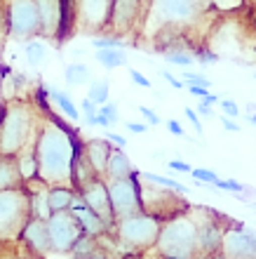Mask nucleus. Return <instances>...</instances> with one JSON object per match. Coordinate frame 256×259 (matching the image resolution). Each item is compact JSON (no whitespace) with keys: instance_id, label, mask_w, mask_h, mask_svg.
<instances>
[{"instance_id":"obj_48","label":"nucleus","mask_w":256,"mask_h":259,"mask_svg":"<svg viewBox=\"0 0 256 259\" xmlns=\"http://www.w3.org/2000/svg\"><path fill=\"white\" fill-rule=\"evenodd\" d=\"M221 123H223V127L228 130V132H237V130H240L237 127V123H233L228 116H221Z\"/></svg>"},{"instance_id":"obj_38","label":"nucleus","mask_w":256,"mask_h":259,"mask_svg":"<svg viewBox=\"0 0 256 259\" xmlns=\"http://www.w3.org/2000/svg\"><path fill=\"white\" fill-rule=\"evenodd\" d=\"M183 113H186V118L193 123V127H195L197 135H202V123H200V118H197V111L190 109V106H186V109H183Z\"/></svg>"},{"instance_id":"obj_58","label":"nucleus","mask_w":256,"mask_h":259,"mask_svg":"<svg viewBox=\"0 0 256 259\" xmlns=\"http://www.w3.org/2000/svg\"><path fill=\"white\" fill-rule=\"evenodd\" d=\"M73 259H78V257H73ZM96 259H108V257H96Z\"/></svg>"},{"instance_id":"obj_9","label":"nucleus","mask_w":256,"mask_h":259,"mask_svg":"<svg viewBox=\"0 0 256 259\" xmlns=\"http://www.w3.org/2000/svg\"><path fill=\"white\" fill-rule=\"evenodd\" d=\"M47 236H49V250L54 252H71L73 243L80 236V224L75 222V217L68 210L52 212L47 219Z\"/></svg>"},{"instance_id":"obj_56","label":"nucleus","mask_w":256,"mask_h":259,"mask_svg":"<svg viewBox=\"0 0 256 259\" xmlns=\"http://www.w3.org/2000/svg\"><path fill=\"white\" fill-rule=\"evenodd\" d=\"M162 259H190V257H162Z\"/></svg>"},{"instance_id":"obj_47","label":"nucleus","mask_w":256,"mask_h":259,"mask_svg":"<svg viewBox=\"0 0 256 259\" xmlns=\"http://www.w3.org/2000/svg\"><path fill=\"white\" fill-rule=\"evenodd\" d=\"M169 167H172V170H181V172H190V170H193L186 160H169Z\"/></svg>"},{"instance_id":"obj_46","label":"nucleus","mask_w":256,"mask_h":259,"mask_svg":"<svg viewBox=\"0 0 256 259\" xmlns=\"http://www.w3.org/2000/svg\"><path fill=\"white\" fill-rule=\"evenodd\" d=\"M167 130L169 132H172V135L174 137H186V132H183V127L179 123H176V120H167Z\"/></svg>"},{"instance_id":"obj_33","label":"nucleus","mask_w":256,"mask_h":259,"mask_svg":"<svg viewBox=\"0 0 256 259\" xmlns=\"http://www.w3.org/2000/svg\"><path fill=\"white\" fill-rule=\"evenodd\" d=\"M92 45H94L96 50H108V48H122V50H125V40L115 38V35H104V38H96V40H92Z\"/></svg>"},{"instance_id":"obj_50","label":"nucleus","mask_w":256,"mask_h":259,"mask_svg":"<svg viewBox=\"0 0 256 259\" xmlns=\"http://www.w3.org/2000/svg\"><path fill=\"white\" fill-rule=\"evenodd\" d=\"M197 113H202L204 118H212V106L204 102H200V106H197Z\"/></svg>"},{"instance_id":"obj_53","label":"nucleus","mask_w":256,"mask_h":259,"mask_svg":"<svg viewBox=\"0 0 256 259\" xmlns=\"http://www.w3.org/2000/svg\"><path fill=\"white\" fill-rule=\"evenodd\" d=\"M120 259H143V257H141V254H139V252H125Z\"/></svg>"},{"instance_id":"obj_25","label":"nucleus","mask_w":256,"mask_h":259,"mask_svg":"<svg viewBox=\"0 0 256 259\" xmlns=\"http://www.w3.org/2000/svg\"><path fill=\"white\" fill-rule=\"evenodd\" d=\"M165 59H167L169 64L179 66L181 71L195 66V57H193V52H190L186 45H183V48H174V50H169V52H165Z\"/></svg>"},{"instance_id":"obj_12","label":"nucleus","mask_w":256,"mask_h":259,"mask_svg":"<svg viewBox=\"0 0 256 259\" xmlns=\"http://www.w3.org/2000/svg\"><path fill=\"white\" fill-rule=\"evenodd\" d=\"M221 247H226L228 259H256V236L242 231V226L223 233Z\"/></svg>"},{"instance_id":"obj_39","label":"nucleus","mask_w":256,"mask_h":259,"mask_svg":"<svg viewBox=\"0 0 256 259\" xmlns=\"http://www.w3.org/2000/svg\"><path fill=\"white\" fill-rule=\"evenodd\" d=\"M219 106L226 111V116H233V118L240 116V109H237V104L233 102V99H221V102H219Z\"/></svg>"},{"instance_id":"obj_59","label":"nucleus","mask_w":256,"mask_h":259,"mask_svg":"<svg viewBox=\"0 0 256 259\" xmlns=\"http://www.w3.org/2000/svg\"><path fill=\"white\" fill-rule=\"evenodd\" d=\"M31 259H33V257H31Z\"/></svg>"},{"instance_id":"obj_26","label":"nucleus","mask_w":256,"mask_h":259,"mask_svg":"<svg viewBox=\"0 0 256 259\" xmlns=\"http://www.w3.org/2000/svg\"><path fill=\"white\" fill-rule=\"evenodd\" d=\"M89 80V68L87 64H80V62H73L66 66V82L71 88H80L85 82Z\"/></svg>"},{"instance_id":"obj_22","label":"nucleus","mask_w":256,"mask_h":259,"mask_svg":"<svg viewBox=\"0 0 256 259\" xmlns=\"http://www.w3.org/2000/svg\"><path fill=\"white\" fill-rule=\"evenodd\" d=\"M17 186H24V177L17 167V158H0V191L17 189Z\"/></svg>"},{"instance_id":"obj_1","label":"nucleus","mask_w":256,"mask_h":259,"mask_svg":"<svg viewBox=\"0 0 256 259\" xmlns=\"http://www.w3.org/2000/svg\"><path fill=\"white\" fill-rule=\"evenodd\" d=\"M82 151V142L78 139L75 130H68L57 118H49L38 127L33 142V156L38 165V179L47 186L66 184L71 179L73 158Z\"/></svg>"},{"instance_id":"obj_20","label":"nucleus","mask_w":256,"mask_h":259,"mask_svg":"<svg viewBox=\"0 0 256 259\" xmlns=\"http://www.w3.org/2000/svg\"><path fill=\"white\" fill-rule=\"evenodd\" d=\"M75 198V191L71 189V184H54L47 186V210L49 214L52 212H61V210H68L71 203Z\"/></svg>"},{"instance_id":"obj_2","label":"nucleus","mask_w":256,"mask_h":259,"mask_svg":"<svg viewBox=\"0 0 256 259\" xmlns=\"http://www.w3.org/2000/svg\"><path fill=\"white\" fill-rule=\"evenodd\" d=\"M35 135H38V130H35V113L31 104H10L3 111V120H0V156H19L24 149L33 146L31 137Z\"/></svg>"},{"instance_id":"obj_14","label":"nucleus","mask_w":256,"mask_h":259,"mask_svg":"<svg viewBox=\"0 0 256 259\" xmlns=\"http://www.w3.org/2000/svg\"><path fill=\"white\" fill-rule=\"evenodd\" d=\"M68 212L75 217V222L80 224V231L87 233V236H104V233H111V229L106 226V222H104L99 214H94V212L89 210L87 205L80 200V196L75 193L73 203H71V207H68Z\"/></svg>"},{"instance_id":"obj_40","label":"nucleus","mask_w":256,"mask_h":259,"mask_svg":"<svg viewBox=\"0 0 256 259\" xmlns=\"http://www.w3.org/2000/svg\"><path fill=\"white\" fill-rule=\"evenodd\" d=\"M129 75H132V80H134V85H139V88H146V90L150 88V80L141 73V71H136V68H132V71H129Z\"/></svg>"},{"instance_id":"obj_28","label":"nucleus","mask_w":256,"mask_h":259,"mask_svg":"<svg viewBox=\"0 0 256 259\" xmlns=\"http://www.w3.org/2000/svg\"><path fill=\"white\" fill-rule=\"evenodd\" d=\"M24 55H26V62L31 66H38L47 55V45L42 40H26L24 42Z\"/></svg>"},{"instance_id":"obj_43","label":"nucleus","mask_w":256,"mask_h":259,"mask_svg":"<svg viewBox=\"0 0 256 259\" xmlns=\"http://www.w3.org/2000/svg\"><path fill=\"white\" fill-rule=\"evenodd\" d=\"M186 90H188V92H190L193 97H197L200 102H202L204 97L209 95V88H200V85H186Z\"/></svg>"},{"instance_id":"obj_11","label":"nucleus","mask_w":256,"mask_h":259,"mask_svg":"<svg viewBox=\"0 0 256 259\" xmlns=\"http://www.w3.org/2000/svg\"><path fill=\"white\" fill-rule=\"evenodd\" d=\"M80 196V200L87 205L89 210L99 214V217L106 222V226L113 231V224H115V217H113V210H111V198H108V186L101 177L92 179L87 184L82 186L80 191H75Z\"/></svg>"},{"instance_id":"obj_44","label":"nucleus","mask_w":256,"mask_h":259,"mask_svg":"<svg viewBox=\"0 0 256 259\" xmlns=\"http://www.w3.org/2000/svg\"><path fill=\"white\" fill-rule=\"evenodd\" d=\"M106 139H108V142H113L115 146H120V149H125V146H127V139H125L122 135H115V132H111V130H106Z\"/></svg>"},{"instance_id":"obj_54","label":"nucleus","mask_w":256,"mask_h":259,"mask_svg":"<svg viewBox=\"0 0 256 259\" xmlns=\"http://www.w3.org/2000/svg\"><path fill=\"white\" fill-rule=\"evenodd\" d=\"M247 120H249V123H254V125H256V113H249V116H247Z\"/></svg>"},{"instance_id":"obj_34","label":"nucleus","mask_w":256,"mask_h":259,"mask_svg":"<svg viewBox=\"0 0 256 259\" xmlns=\"http://www.w3.org/2000/svg\"><path fill=\"white\" fill-rule=\"evenodd\" d=\"M186 85H200V88H212V80L207 75H200V73H190L188 68L183 71V78H181Z\"/></svg>"},{"instance_id":"obj_32","label":"nucleus","mask_w":256,"mask_h":259,"mask_svg":"<svg viewBox=\"0 0 256 259\" xmlns=\"http://www.w3.org/2000/svg\"><path fill=\"white\" fill-rule=\"evenodd\" d=\"M209 7H214L219 12H235L244 5V0H207Z\"/></svg>"},{"instance_id":"obj_3","label":"nucleus","mask_w":256,"mask_h":259,"mask_svg":"<svg viewBox=\"0 0 256 259\" xmlns=\"http://www.w3.org/2000/svg\"><path fill=\"white\" fill-rule=\"evenodd\" d=\"M160 226V219L155 214L136 212V214H129V217L115 219L111 233H115V240L125 252H141V250L155 247Z\"/></svg>"},{"instance_id":"obj_10","label":"nucleus","mask_w":256,"mask_h":259,"mask_svg":"<svg viewBox=\"0 0 256 259\" xmlns=\"http://www.w3.org/2000/svg\"><path fill=\"white\" fill-rule=\"evenodd\" d=\"M113 0H75L73 3V19L82 31H104L111 21Z\"/></svg>"},{"instance_id":"obj_6","label":"nucleus","mask_w":256,"mask_h":259,"mask_svg":"<svg viewBox=\"0 0 256 259\" xmlns=\"http://www.w3.org/2000/svg\"><path fill=\"white\" fill-rule=\"evenodd\" d=\"M28 217L31 212H28V196L24 186L0 191V240L19 238Z\"/></svg>"},{"instance_id":"obj_52","label":"nucleus","mask_w":256,"mask_h":259,"mask_svg":"<svg viewBox=\"0 0 256 259\" xmlns=\"http://www.w3.org/2000/svg\"><path fill=\"white\" fill-rule=\"evenodd\" d=\"M202 102H204V104H209V106H214V104H216V102H219V97H216V95H212V92H209V95H207V97H204Z\"/></svg>"},{"instance_id":"obj_24","label":"nucleus","mask_w":256,"mask_h":259,"mask_svg":"<svg viewBox=\"0 0 256 259\" xmlns=\"http://www.w3.org/2000/svg\"><path fill=\"white\" fill-rule=\"evenodd\" d=\"M96 62L104 68H120L127 64V55L122 48H108V50H96Z\"/></svg>"},{"instance_id":"obj_36","label":"nucleus","mask_w":256,"mask_h":259,"mask_svg":"<svg viewBox=\"0 0 256 259\" xmlns=\"http://www.w3.org/2000/svg\"><path fill=\"white\" fill-rule=\"evenodd\" d=\"M216 189H223V191H233V193H242L244 186L240 184V182H235V179H216L214 182Z\"/></svg>"},{"instance_id":"obj_29","label":"nucleus","mask_w":256,"mask_h":259,"mask_svg":"<svg viewBox=\"0 0 256 259\" xmlns=\"http://www.w3.org/2000/svg\"><path fill=\"white\" fill-rule=\"evenodd\" d=\"M108 95H111V85H108V80H94L92 85H89L87 97L96 104V106L106 104L108 102Z\"/></svg>"},{"instance_id":"obj_51","label":"nucleus","mask_w":256,"mask_h":259,"mask_svg":"<svg viewBox=\"0 0 256 259\" xmlns=\"http://www.w3.org/2000/svg\"><path fill=\"white\" fill-rule=\"evenodd\" d=\"M85 123L87 127H96V113H85Z\"/></svg>"},{"instance_id":"obj_31","label":"nucleus","mask_w":256,"mask_h":259,"mask_svg":"<svg viewBox=\"0 0 256 259\" xmlns=\"http://www.w3.org/2000/svg\"><path fill=\"white\" fill-rule=\"evenodd\" d=\"M193 57H195V62L204 64V66H209V64H216V62H219V52H214V50L204 48V45H200V48H195V52H193Z\"/></svg>"},{"instance_id":"obj_42","label":"nucleus","mask_w":256,"mask_h":259,"mask_svg":"<svg viewBox=\"0 0 256 259\" xmlns=\"http://www.w3.org/2000/svg\"><path fill=\"white\" fill-rule=\"evenodd\" d=\"M7 38V19H5V0H0V42Z\"/></svg>"},{"instance_id":"obj_4","label":"nucleus","mask_w":256,"mask_h":259,"mask_svg":"<svg viewBox=\"0 0 256 259\" xmlns=\"http://www.w3.org/2000/svg\"><path fill=\"white\" fill-rule=\"evenodd\" d=\"M155 247L162 257H193L200 250L197 224L186 214H176L165 226H160Z\"/></svg>"},{"instance_id":"obj_49","label":"nucleus","mask_w":256,"mask_h":259,"mask_svg":"<svg viewBox=\"0 0 256 259\" xmlns=\"http://www.w3.org/2000/svg\"><path fill=\"white\" fill-rule=\"evenodd\" d=\"M127 130H129V132H146V130H148V125H146V123H127Z\"/></svg>"},{"instance_id":"obj_5","label":"nucleus","mask_w":256,"mask_h":259,"mask_svg":"<svg viewBox=\"0 0 256 259\" xmlns=\"http://www.w3.org/2000/svg\"><path fill=\"white\" fill-rule=\"evenodd\" d=\"M209 10L207 0H148L146 21H153L155 31L160 26H190Z\"/></svg>"},{"instance_id":"obj_17","label":"nucleus","mask_w":256,"mask_h":259,"mask_svg":"<svg viewBox=\"0 0 256 259\" xmlns=\"http://www.w3.org/2000/svg\"><path fill=\"white\" fill-rule=\"evenodd\" d=\"M82 151H85L89 165L94 167V172L101 177L104 167H106V160H108V156H111V151H113L111 142H108L106 137H104V139H89L87 144H82Z\"/></svg>"},{"instance_id":"obj_18","label":"nucleus","mask_w":256,"mask_h":259,"mask_svg":"<svg viewBox=\"0 0 256 259\" xmlns=\"http://www.w3.org/2000/svg\"><path fill=\"white\" fill-rule=\"evenodd\" d=\"M132 172H134V167L129 163L127 153L122 149L111 151V156H108V160H106V167H104V175H106L108 179H122V177H129Z\"/></svg>"},{"instance_id":"obj_23","label":"nucleus","mask_w":256,"mask_h":259,"mask_svg":"<svg viewBox=\"0 0 256 259\" xmlns=\"http://www.w3.org/2000/svg\"><path fill=\"white\" fill-rule=\"evenodd\" d=\"M45 95H47L49 102H54L61 111H64V116H66L68 120H78V118H80V111H78V106H75L73 99H71V97H68L64 90L54 88V85H47V88H45Z\"/></svg>"},{"instance_id":"obj_19","label":"nucleus","mask_w":256,"mask_h":259,"mask_svg":"<svg viewBox=\"0 0 256 259\" xmlns=\"http://www.w3.org/2000/svg\"><path fill=\"white\" fill-rule=\"evenodd\" d=\"M221 238H223V229L219 226L216 219H212L207 224H197V243L207 252H216L221 247Z\"/></svg>"},{"instance_id":"obj_45","label":"nucleus","mask_w":256,"mask_h":259,"mask_svg":"<svg viewBox=\"0 0 256 259\" xmlns=\"http://www.w3.org/2000/svg\"><path fill=\"white\" fill-rule=\"evenodd\" d=\"M80 109L85 111V113H96V109H99V106H96V104L92 102L89 97H85V99L80 102Z\"/></svg>"},{"instance_id":"obj_27","label":"nucleus","mask_w":256,"mask_h":259,"mask_svg":"<svg viewBox=\"0 0 256 259\" xmlns=\"http://www.w3.org/2000/svg\"><path fill=\"white\" fill-rule=\"evenodd\" d=\"M118 120H120V118H118V104L106 102V104H101V106L96 109V125H99V127L111 130Z\"/></svg>"},{"instance_id":"obj_55","label":"nucleus","mask_w":256,"mask_h":259,"mask_svg":"<svg viewBox=\"0 0 256 259\" xmlns=\"http://www.w3.org/2000/svg\"><path fill=\"white\" fill-rule=\"evenodd\" d=\"M212 259H228L226 254H216V257H212Z\"/></svg>"},{"instance_id":"obj_16","label":"nucleus","mask_w":256,"mask_h":259,"mask_svg":"<svg viewBox=\"0 0 256 259\" xmlns=\"http://www.w3.org/2000/svg\"><path fill=\"white\" fill-rule=\"evenodd\" d=\"M40 17V38L59 40L61 31V0H35Z\"/></svg>"},{"instance_id":"obj_8","label":"nucleus","mask_w":256,"mask_h":259,"mask_svg":"<svg viewBox=\"0 0 256 259\" xmlns=\"http://www.w3.org/2000/svg\"><path fill=\"white\" fill-rule=\"evenodd\" d=\"M106 186H108V198H111V210H113L115 219L143 212L141 186H139V172L136 170L129 177L108 179Z\"/></svg>"},{"instance_id":"obj_30","label":"nucleus","mask_w":256,"mask_h":259,"mask_svg":"<svg viewBox=\"0 0 256 259\" xmlns=\"http://www.w3.org/2000/svg\"><path fill=\"white\" fill-rule=\"evenodd\" d=\"M139 177L143 179H148V182H153V184L158 186H165V189H174V191H188L183 184H179V182H174V179H169V177H160V175H153V172H139Z\"/></svg>"},{"instance_id":"obj_57","label":"nucleus","mask_w":256,"mask_h":259,"mask_svg":"<svg viewBox=\"0 0 256 259\" xmlns=\"http://www.w3.org/2000/svg\"><path fill=\"white\" fill-rule=\"evenodd\" d=\"M195 259H212L209 254H200V257H195Z\"/></svg>"},{"instance_id":"obj_41","label":"nucleus","mask_w":256,"mask_h":259,"mask_svg":"<svg viewBox=\"0 0 256 259\" xmlns=\"http://www.w3.org/2000/svg\"><path fill=\"white\" fill-rule=\"evenodd\" d=\"M162 78H165V80H167L174 90H186V82L179 80V78H176L174 73H169V71H162Z\"/></svg>"},{"instance_id":"obj_35","label":"nucleus","mask_w":256,"mask_h":259,"mask_svg":"<svg viewBox=\"0 0 256 259\" xmlns=\"http://www.w3.org/2000/svg\"><path fill=\"white\" fill-rule=\"evenodd\" d=\"M190 175L195 177L197 184H214L216 179H219V175L212 170H204V167H197V170H190Z\"/></svg>"},{"instance_id":"obj_21","label":"nucleus","mask_w":256,"mask_h":259,"mask_svg":"<svg viewBox=\"0 0 256 259\" xmlns=\"http://www.w3.org/2000/svg\"><path fill=\"white\" fill-rule=\"evenodd\" d=\"M71 252H73V257H78V259L108 257L106 250H101V245H99L96 236H87V233H80V236H78V240H75L73 247H71Z\"/></svg>"},{"instance_id":"obj_37","label":"nucleus","mask_w":256,"mask_h":259,"mask_svg":"<svg viewBox=\"0 0 256 259\" xmlns=\"http://www.w3.org/2000/svg\"><path fill=\"white\" fill-rule=\"evenodd\" d=\"M139 113L143 116V120H146V125H150V127H155V125H160V116L155 113L153 109H148V106H139Z\"/></svg>"},{"instance_id":"obj_15","label":"nucleus","mask_w":256,"mask_h":259,"mask_svg":"<svg viewBox=\"0 0 256 259\" xmlns=\"http://www.w3.org/2000/svg\"><path fill=\"white\" fill-rule=\"evenodd\" d=\"M19 238L26 243V247L31 252H35L38 257H42L45 252H49V236H47V224L40 217H28L24 229H21Z\"/></svg>"},{"instance_id":"obj_13","label":"nucleus","mask_w":256,"mask_h":259,"mask_svg":"<svg viewBox=\"0 0 256 259\" xmlns=\"http://www.w3.org/2000/svg\"><path fill=\"white\" fill-rule=\"evenodd\" d=\"M141 12H143V0H113L108 28L113 33H125L136 24Z\"/></svg>"},{"instance_id":"obj_7","label":"nucleus","mask_w":256,"mask_h":259,"mask_svg":"<svg viewBox=\"0 0 256 259\" xmlns=\"http://www.w3.org/2000/svg\"><path fill=\"white\" fill-rule=\"evenodd\" d=\"M7 35L26 42L40 35V17L35 0H5Z\"/></svg>"}]
</instances>
